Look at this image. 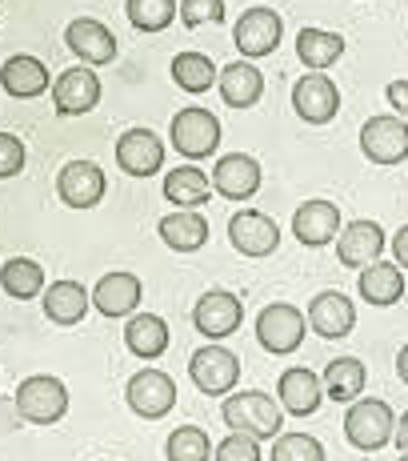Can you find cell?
<instances>
[{
	"mask_svg": "<svg viewBox=\"0 0 408 461\" xmlns=\"http://www.w3.org/2000/svg\"><path fill=\"white\" fill-rule=\"evenodd\" d=\"M40 305H44V317L52 325H76L84 321V313L93 309V294L81 285V281H52L49 289L40 294Z\"/></svg>",
	"mask_w": 408,
	"mask_h": 461,
	"instance_id": "23",
	"label": "cell"
},
{
	"mask_svg": "<svg viewBox=\"0 0 408 461\" xmlns=\"http://www.w3.org/2000/svg\"><path fill=\"white\" fill-rule=\"evenodd\" d=\"M124 397H129V410L137 413V418L161 421L164 413H173V405H176V381L168 374H161V369H140V374L129 377Z\"/></svg>",
	"mask_w": 408,
	"mask_h": 461,
	"instance_id": "8",
	"label": "cell"
},
{
	"mask_svg": "<svg viewBox=\"0 0 408 461\" xmlns=\"http://www.w3.org/2000/svg\"><path fill=\"white\" fill-rule=\"evenodd\" d=\"M272 461H324V446L308 433H280L272 441Z\"/></svg>",
	"mask_w": 408,
	"mask_h": 461,
	"instance_id": "36",
	"label": "cell"
},
{
	"mask_svg": "<svg viewBox=\"0 0 408 461\" xmlns=\"http://www.w3.org/2000/svg\"><path fill=\"white\" fill-rule=\"evenodd\" d=\"M380 253H385V229L377 221H352L336 237V257L344 269H368V265H377Z\"/></svg>",
	"mask_w": 408,
	"mask_h": 461,
	"instance_id": "17",
	"label": "cell"
},
{
	"mask_svg": "<svg viewBox=\"0 0 408 461\" xmlns=\"http://www.w3.org/2000/svg\"><path fill=\"white\" fill-rule=\"evenodd\" d=\"M220 418L233 433H248V438H280L285 429V405L277 397L261 393V389H241V393H228L220 405Z\"/></svg>",
	"mask_w": 408,
	"mask_h": 461,
	"instance_id": "1",
	"label": "cell"
},
{
	"mask_svg": "<svg viewBox=\"0 0 408 461\" xmlns=\"http://www.w3.org/2000/svg\"><path fill=\"white\" fill-rule=\"evenodd\" d=\"M228 241L244 257H269V253H277V245H280V229H277V221L264 217V212L241 209L228 221Z\"/></svg>",
	"mask_w": 408,
	"mask_h": 461,
	"instance_id": "14",
	"label": "cell"
},
{
	"mask_svg": "<svg viewBox=\"0 0 408 461\" xmlns=\"http://www.w3.org/2000/svg\"><path fill=\"white\" fill-rule=\"evenodd\" d=\"M164 197L173 201V205L200 209V205H208L212 185L197 165H181V168H173V173H164Z\"/></svg>",
	"mask_w": 408,
	"mask_h": 461,
	"instance_id": "30",
	"label": "cell"
},
{
	"mask_svg": "<svg viewBox=\"0 0 408 461\" xmlns=\"http://www.w3.org/2000/svg\"><path fill=\"white\" fill-rule=\"evenodd\" d=\"M292 109H297V117L308 121V125H328V121L336 117V109H341V93H336L333 77H324V73L300 77V81L292 85Z\"/></svg>",
	"mask_w": 408,
	"mask_h": 461,
	"instance_id": "13",
	"label": "cell"
},
{
	"mask_svg": "<svg viewBox=\"0 0 408 461\" xmlns=\"http://www.w3.org/2000/svg\"><path fill=\"white\" fill-rule=\"evenodd\" d=\"M393 257L401 269H408V225H401V233L393 237Z\"/></svg>",
	"mask_w": 408,
	"mask_h": 461,
	"instance_id": "41",
	"label": "cell"
},
{
	"mask_svg": "<svg viewBox=\"0 0 408 461\" xmlns=\"http://www.w3.org/2000/svg\"><path fill=\"white\" fill-rule=\"evenodd\" d=\"M396 374H401V381L408 385V345H401V353H396Z\"/></svg>",
	"mask_w": 408,
	"mask_h": 461,
	"instance_id": "43",
	"label": "cell"
},
{
	"mask_svg": "<svg viewBox=\"0 0 408 461\" xmlns=\"http://www.w3.org/2000/svg\"><path fill=\"white\" fill-rule=\"evenodd\" d=\"M385 96H388V109H396V117L408 121V81H393L385 88Z\"/></svg>",
	"mask_w": 408,
	"mask_h": 461,
	"instance_id": "40",
	"label": "cell"
},
{
	"mask_svg": "<svg viewBox=\"0 0 408 461\" xmlns=\"http://www.w3.org/2000/svg\"><path fill=\"white\" fill-rule=\"evenodd\" d=\"M124 345L129 353H137L140 361H156L168 349V325L156 313H132L124 325Z\"/></svg>",
	"mask_w": 408,
	"mask_h": 461,
	"instance_id": "28",
	"label": "cell"
},
{
	"mask_svg": "<svg viewBox=\"0 0 408 461\" xmlns=\"http://www.w3.org/2000/svg\"><path fill=\"white\" fill-rule=\"evenodd\" d=\"M244 321V301L236 294H228V289H208L197 309H192V325L208 337V341H225V337H233L241 330Z\"/></svg>",
	"mask_w": 408,
	"mask_h": 461,
	"instance_id": "9",
	"label": "cell"
},
{
	"mask_svg": "<svg viewBox=\"0 0 408 461\" xmlns=\"http://www.w3.org/2000/svg\"><path fill=\"white\" fill-rule=\"evenodd\" d=\"M65 44L84 65H109V60H117V37H112L101 21H93V16H81V21L68 24Z\"/></svg>",
	"mask_w": 408,
	"mask_h": 461,
	"instance_id": "22",
	"label": "cell"
},
{
	"mask_svg": "<svg viewBox=\"0 0 408 461\" xmlns=\"http://www.w3.org/2000/svg\"><path fill=\"white\" fill-rule=\"evenodd\" d=\"M24 168V140H16L13 132H0V181L16 176Z\"/></svg>",
	"mask_w": 408,
	"mask_h": 461,
	"instance_id": "39",
	"label": "cell"
},
{
	"mask_svg": "<svg viewBox=\"0 0 408 461\" xmlns=\"http://www.w3.org/2000/svg\"><path fill=\"white\" fill-rule=\"evenodd\" d=\"M168 140H173L176 153H184L189 161H200V157L217 153L220 145V121L212 117L208 109H181L168 125Z\"/></svg>",
	"mask_w": 408,
	"mask_h": 461,
	"instance_id": "6",
	"label": "cell"
},
{
	"mask_svg": "<svg viewBox=\"0 0 408 461\" xmlns=\"http://www.w3.org/2000/svg\"><path fill=\"white\" fill-rule=\"evenodd\" d=\"M212 461H261V446L248 433H228L217 449H212Z\"/></svg>",
	"mask_w": 408,
	"mask_h": 461,
	"instance_id": "38",
	"label": "cell"
},
{
	"mask_svg": "<svg viewBox=\"0 0 408 461\" xmlns=\"http://www.w3.org/2000/svg\"><path fill=\"white\" fill-rule=\"evenodd\" d=\"M189 374H192V385L208 397H225L236 389L241 381V357L225 345H200L197 353L189 357Z\"/></svg>",
	"mask_w": 408,
	"mask_h": 461,
	"instance_id": "4",
	"label": "cell"
},
{
	"mask_svg": "<svg viewBox=\"0 0 408 461\" xmlns=\"http://www.w3.org/2000/svg\"><path fill=\"white\" fill-rule=\"evenodd\" d=\"M305 321L308 317L300 313L297 305L272 301V305H264L261 317H256V341H261L269 353H277V357L297 353L300 341H305Z\"/></svg>",
	"mask_w": 408,
	"mask_h": 461,
	"instance_id": "5",
	"label": "cell"
},
{
	"mask_svg": "<svg viewBox=\"0 0 408 461\" xmlns=\"http://www.w3.org/2000/svg\"><path fill=\"white\" fill-rule=\"evenodd\" d=\"M360 149L372 165H401L408 157V121H401L396 113L372 117L360 129Z\"/></svg>",
	"mask_w": 408,
	"mask_h": 461,
	"instance_id": "10",
	"label": "cell"
},
{
	"mask_svg": "<svg viewBox=\"0 0 408 461\" xmlns=\"http://www.w3.org/2000/svg\"><path fill=\"white\" fill-rule=\"evenodd\" d=\"M292 237L308 249H321V245L341 237V209L333 201H305L292 212Z\"/></svg>",
	"mask_w": 408,
	"mask_h": 461,
	"instance_id": "18",
	"label": "cell"
},
{
	"mask_svg": "<svg viewBox=\"0 0 408 461\" xmlns=\"http://www.w3.org/2000/svg\"><path fill=\"white\" fill-rule=\"evenodd\" d=\"M104 168L93 165V161H68L65 168L57 173V197L65 201L68 209H93L104 201Z\"/></svg>",
	"mask_w": 408,
	"mask_h": 461,
	"instance_id": "11",
	"label": "cell"
},
{
	"mask_svg": "<svg viewBox=\"0 0 408 461\" xmlns=\"http://www.w3.org/2000/svg\"><path fill=\"white\" fill-rule=\"evenodd\" d=\"M280 37H285V21H280V13H272V8H264V5L248 8L241 21L233 24V41H236V49H241V57H248V60L272 57Z\"/></svg>",
	"mask_w": 408,
	"mask_h": 461,
	"instance_id": "7",
	"label": "cell"
},
{
	"mask_svg": "<svg viewBox=\"0 0 408 461\" xmlns=\"http://www.w3.org/2000/svg\"><path fill=\"white\" fill-rule=\"evenodd\" d=\"M217 88L228 109H253L264 93V73L256 65H248V60H233V65L220 68Z\"/></svg>",
	"mask_w": 408,
	"mask_h": 461,
	"instance_id": "25",
	"label": "cell"
},
{
	"mask_svg": "<svg viewBox=\"0 0 408 461\" xmlns=\"http://www.w3.org/2000/svg\"><path fill=\"white\" fill-rule=\"evenodd\" d=\"M357 289L368 305H380V309L396 305V301L404 297V269L393 261H377V265H368V269H360Z\"/></svg>",
	"mask_w": 408,
	"mask_h": 461,
	"instance_id": "27",
	"label": "cell"
},
{
	"mask_svg": "<svg viewBox=\"0 0 408 461\" xmlns=\"http://www.w3.org/2000/svg\"><path fill=\"white\" fill-rule=\"evenodd\" d=\"M161 241L176 253H197L208 241V221L197 209H176L161 217Z\"/></svg>",
	"mask_w": 408,
	"mask_h": 461,
	"instance_id": "26",
	"label": "cell"
},
{
	"mask_svg": "<svg viewBox=\"0 0 408 461\" xmlns=\"http://www.w3.org/2000/svg\"><path fill=\"white\" fill-rule=\"evenodd\" d=\"M173 81H176V88H184V93L197 96V93H208V88L220 81V68L212 65L204 52H176Z\"/></svg>",
	"mask_w": 408,
	"mask_h": 461,
	"instance_id": "32",
	"label": "cell"
},
{
	"mask_svg": "<svg viewBox=\"0 0 408 461\" xmlns=\"http://www.w3.org/2000/svg\"><path fill=\"white\" fill-rule=\"evenodd\" d=\"M164 454H168V461H208V454H212L208 433L197 429V425H181V429L168 433Z\"/></svg>",
	"mask_w": 408,
	"mask_h": 461,
	"instance_id": "35",
	"label": "cell"
},
{
	"mask_svg": "<svg viewBox=\"0 0 408 461\" xmlns=\"http://www.w3.org/2000/svg\"><path fill=\"white\" fill-rule=\"evenodd\" d=\"M396 446H401V454H408V413H401V425H396Z\"/></svg>",
	"mask_w": 408,
	"mask_h": 461,
	"instance_id": "42",
	"label": "cell"
},
{
	"mask_svg": "<svg viewBox=\"0 0 408 461\" xmlns=\"http://www.w3.org/2000/svg\"><path fill=\"white\" fill-rule=\"evenodd\" d=\"M0 85H4V93L16 96V101H32V96L49 93V68H44L37 57H29V52H16V57H8L4 68H0Z\"/></svg>",
	"mask_w": 408,
	"mask_h": 461,
	"instance_id": "24",
	"label": "cell"
},
{
	"mask_svg": "<svg viewBox=\"0 0 408 461\" xmlns=\"http://www.w3.org/2000/svg\"><path fill=\"white\" fill-rule=\"evenodd\" d=\"M277 397L285 405V413L292 418H313L324 402V381L313 374V369H285L280 374V385H277Z\"/></svg>",
	"mask_w": 408,
	"mask_h": 461,
	"instance_id": "21",
	"label": "cell"
},
{
	"mask_svg": "<svg viewBox=\"0 0 408 461\" xmlns=\"http://www.w3.org/2000/svg\"><path fill=\"white\" fill-rule=\"evenodd\" d=\"M220 21H225V0H181V24H189V29Z\"/></svg>",
	"mask_w": 408,
	"mask_h": 461,
	"instance_id": "37",
	"label": "cell"
},
{
	"mask_svg": "<svg viewBox=\"0 0 408 461\" xmlns=\"http://www.w3.org/2000/svg\"><path fill=\"white\" fill-rule=\"evenodd\" d=\"M368 385V369L360 366V357H336L324 366V393L333 402H360Z\"/></svg>",
	"mask_w": 408,
	"mask_h": 461,
	"instance_id": "29",
	"label": "cell"
},
{
	"mask_svg": "<svg viewBox=\"0 0 408 461\" xmlns=\"http://www.w3.org/2000/svg\"><path fill=\"white\" fill-rule=\"evenodd\" d=\"M140 297H145V285H140V277L137 273H104L101 281H96V289H93V305H96V313H104V317H129V313H137V305H140Z\"/></svg>",
	"mask_w": 408,
	"mask_h": 461,
	"instance_id": "19",
	"label": "cell"
},
{
	"mask_svg": "<svg viewBox=\"0 0 408 461\" xmlns=\"http://www.w3.org/2000/svg\"><path fill=\"white\" fill-rule=\"evenodd\" d=\"M0 285H4L8 297L16 301H29L44 294V269L29 257H8L4 269H0Z\"/></svg>",
	"mask_w": 408,
	"mask_h": 461,
	"instance_id": "33",
	"label": "cell"
},
{
	"mask_svg": "<svg viewBox=\"0 0 408 461\" xmlns=\"http://www.w3.org/2000/svg\"><path fill=\"white\" fill-rule=\"evenodd\" d=\"M117 165L129 176H153L164 165V140L153 129H129L117 140Z\"/></svg>",
	"mask_w": 408,
	"mask_h": 461,
	"instance_id": "16",
	"label": "cell"
},
{
	"mask_svg": "<svg viewBox=\"0 0 408 461\" xmlns=\"http://www.w3.org/2000/svg\"><path fill=\"white\" fill-rule=\"evenodd\" d=\"M344 438H349V446L365 449V454L385 449L388 441L396 438L393 410H388L385 402H377V397H360V402H352L349 413H344Z\"/></svg>",
	"mask_w": 408,
	"mask_h": 461,
	"instance_id": "2",
	"label": "cell"
},
{
	"mask_svg": "<svg viewBox=\"0 0 408 461\" xmlns=\"http://www.w3.org/2000/svg\"><path fill=\"white\" fill-rule=\"evenodd\" d=\"M16 413L32 425H52L68 413V389L60 377L37 374L16 385Z\"/></svg>",
	"mask_w": 408,
	"mask_h": 461,
	"instance_id": "3",
	"label": "cell"
},
{
	"mask_svg": "<svg viewBox=\"0 0 408 461\" xmlns=\"http://www.w3.org/2000/svg\"><path fill=\"white\" fill-rule=\"evenodd\" d=\"M124 13H129L132 29L164 32L168 24L181 16V5H176V0H124Z\"/></svg>",
	"mask_w": 408,
	"mask_h": 461,
	"instance_id": "34",
	"label": "cell"
},
{
	"mask_svg": "<svg viewBox=\"0 0 408 461\" xmlns=\"http://www.w3.org/2000/svg\"><path fill=\"white\" fill-rule=\"evenodd\" d=\"M297 57L305 60L313 73H324L328 65H336V60L344 57V37L341 32H328V29H300Z\"/></svg>",
	"mask_w": 408,
	"mask_h": 461,
	"instance_id": "31",
	"label": "cell"
},
{
	"mask_svg": "<svg viewBox=\"0 0 408 461\" xmlns=\"http://www.w3.org/2000/svg\"><path fill=\"white\" fill-rule=\"evenodd\" d=\"M401 461H408V454H404V457H401Z\"/></svg>",
	"mask_w": 408,
	"mask_h": 461,
	"instance_id": "44",
	"label": "cell"
},
{
	"mask_svg": "<svg viewBox=\"0 0 408 461\" xmlns=\"http://www.w3.org/2000/svg\"><path fill=\"white\" fill-rule=\"evenodd\" d=\"M212 189L228 201H248L261 189V165L248 153H228L220 157L217 168H212Z\"/></svg>",
	"mask_w": 408,
	"mask_h": 461,
	"instance_id": "20",
	"label": "cell"
},
{
	"mask_svg": "<svg viewBox=\"0 0 408 461\" xmlns=\"http://www.w3.org/2000/svg\"><path fill=\"white\" fill-rule=\"evenodd\" d=\"M308 330L316 337H324V341H341V337L352 333V325H357V305H352L349 297L341 294V289H324V294H316L308 301Z\"/></svg>",
	"mask_w": 408,
	"mask_h": 461,
	"instance_id": "12",
	"label": "cell"
},
{
	"mask_svg": "<svg viewBox=\"0 0 408 461\" xmlns=\"http://www.w3.org/2000/svg\"><path fill=\"white\" fill-rule=\"evenodd\" d=\"M101 101V77L93 68H65L52 81V104L60 117H84Z\"/></svg>",
	"mask_w": 408,
	"mask_h": 461,
	"instance_id": "15",
	"label": "cell"
}]
</instances>
